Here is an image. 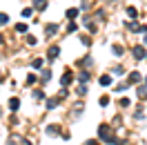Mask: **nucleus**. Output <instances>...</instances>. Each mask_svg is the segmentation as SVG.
<instances>
[{
    "instance_id": "1",
    "label": "nucleus",
    "mask_w": 147,
    "mask_h": 145,
    "mask_svg": "<svg viewBox=\"0 0 147 145\" xmlns=\"http://www.w3.org/2000/svg\"><path fill=\"white\" fill-rule=\"evenodd\" d=\"M131 51H134V58H136V60H143V58L147 56V54H145V47H143V45H136Z\"/></svg>"
},
{
    "instance_id": "2",
    "label": "nucleus",
    "mask_w": 147,
    "mask_h": 145,
    "mask_svg": "<svg viewBox=\"0 0 147 145\" xmlns=\"http://www.w3.org/2000/svg\"><path fill=\"white\" fill-rule=\"evenodd\" d=\"M98 134H100V138L109 141V136H111V127H109V125H100V127H98Z\"/></svg>"
},
{
    "instance_id": "3",
    "label": "nucleus",
    "mask_w": 147,
    "mask_h": 145,
    "mask_svg": "<svg viewBox=\"0 0 147 145\" xmlns=\"http://www.w3.org/2000/svg\"><path fill=\"white\" fill-rule=\"evenodd\" d=\"M71 78H74V72H65L63 78H60V85H63V87H67V85L71 83Z\"/></svg>"
},
{
    "instance_id": "4",
    "label": "nucleus",
    "mask_w": 147,
    "mask_h": 145,
    "mask_svg": "<svg viewBox=\"0 0 147 145\" xmlns=\"http://www.w3.org/2000/svg\"><path fill=\"white\" fill-rule=\"evenodd\" d=\"M100 85H102V87L111 85V76H109V74H102V76H100Z\"/></svg>"
},
{
    "instance_id": "5",
    "label": "nucleus",
    "mask_w": 147,
    "mask_h": 145,
    "mask_svg": "<svg viewBox=\"0 0 147 145\" xmlns=\"http://www.w3.org/2000/svg\"><path fill=\"white\" fill-rule=\"evenodd\" d=\"M9 109H11V112L20 109V100H18V98H11V100H9Z\"/></svg>"
},
{
    "instance_id": "6",
    "label": "nucleus",
    "mask_w": 147,
    "mask_h": 145,
    "mask_svg": "<svg viewBox=\"0 0 147 145\" xmlns=\"http://www.w3.org/2000/svg\"><path fill=\"white\" fill-rule=\"evenodd\" d=\"M56 31H58V25H47V27H45L47 36H51V34H56Z\"/></svg>"
},
{
    "instance_id": "7",
    "label": "nucleus",
    "mask_w": 147,
    "mask_h": 145,
    "mask_svg": "<svg viewBox=\"0 0 147 145\" xmlns=\"http://www.w3.org/2000/svg\"><path fill=\"white\" fill-rule=\"evenodd\" d=\"M60 56V47H51L49 49V58H58Z\"/></svg>"
},
{
    "instance_id": "8",
    "label": "nucleus",
    "mask_w": 147,
    "mask_h": 145,
    "mask_svg": "<svg viewBox=\"0 0 147 145\" xmlns=\"http://www.w3.org/2000/svg\"><path fill=\"white\" fill-rule=\"evenodd\" d=\"M67 18H69V20L78 18V9H67Z\"/></svg>"
},
{
    "instance_id": "9",
    "label": "nucleus",
    "mask_w": 147,
    "mask_h": 145,
    "mask_svg": "<svg viewBox=\"0 0 147 145\" xmlns=\"http://www.w3.org/2000/svg\"><path fill=\"white\" fill-rule=\"evenodd\" d=\"M138 81H140V74H138V72L129 74V83H138Z\"/></svg>"
},
{
    "instance_id": "10",
    "label": "nucleus",
    "mask_w": 147,
    "mask_h": 145,
    "mask_svg": "<svg viewBox=\"0 0 147 145\" xmlns=\"http://www.w3.org/2000/svg\"><path fill=\"white\" fill-rule=\"evenodd\" d=\"M56 107H58V100H56V98L47 100V109H56Z\"/></svg>"
},
{
    "instance_id": "11",
    "label": "nucleus",
    "mask_w": 147,
    "mask_h": 145,
    "mask_svg": "<svg viewBox=\"0 0 147 145\" xmlns=\"http://www.w3.org/2000/svg\"><path fill=\"white\" fill-rule=\"evenodd\" d=\"M58 132H60V129H58V125H49V127H47V134H51V136L58 134Z\"/></svg>"
},
{
    "instance_id": "12",
    "label": "nucleus",
    "mask_w": 147,
    "mask_h": 145,
    "mask_svg": "<svg viewBox=\"0 0 147 145\" xmlns=\"http://www.w3.org/2000/svg\"><path fill=\"white\" fill-rule=\"evenodd\" d=\"M45 7H47V0H40V2L36 0V9H38V11H42Z\"/></svg>"
},
{
    "instance_id": "13",
    "label": "nucleus",
    "mask_w": 147,
    "mask_h": 145,
    "mask_svg": "<svg viewBox=\"0 0 147 145\" xmlns=\"http://www.w3.org/2000/svg\"><path fill=\"white\" fill-rule=\"evenodd\" d=\"M34 98H36V100H42V98H45V91L36 89V91H34Z\"/></svg>"
},
{
    "instance_id": "14",
    "label": "nucleus",
    "mask_w": 147,
    "mask_h": 145,
    "mask_svg": "<svg viewBox=\"0 0 147 145\" xmlns=\"http://www.w3.org/2000/svg\"><path fill=\"white\" fill-rule=\"evenodd\" d=\"M16 31H18V34H25V31H27V25L18 22V25H16Z\"/></svg>"
},
{
    "instance_id": "15",
    "label": "nucleus",
    "mask_w": 147,
    "mask_h": 145,
    "mask_svg": "<svg viewBox=\"0 0 147 145\" xmlns=\"http://www.w3.org/2000/svg\"><path fill=\"white\" fill-rule=\"evenodd\" d=\"M78 78H80L83 83H87V81H89V72H80V74H78Z\"/></svg>"
},
{
    "instance_id": "16",
    "label": "nucleus",
    "mask_w": 147,
    "mask_h": 145,
    "mask_svg": "<svg viewBox=\"0 0 147 145\" xmlns=\"http://www.w3.org/2000/svg\"><path fill=\"white\" fill-rule=\"evenodd\" d=\"M111 49H114V56H123V47L120 45H114Z\"/></svg>"
},
{
    "instance_id": "17",
    "label": "nucleus",
    "mask_w": 147,
    "mask_h": 145,
    "mask_svg": "<svg viewBox=\"0 0 147 145\" xmlns=\"http://www.w3.org/2000/svg\"><path fill=\"white\" fill-rule=\"evenodd\" d=\"M9 22V16L7 14H0V25H7Z\"/></svg>"
},
{
    "instance_id": "18",
    "label": "nucleus",
    "mask_w": 147,
    "mask_h": 145,
    "mask_svg": "<svg viewBox=\"0 0 147 145\" xmlns=\"http://www.w3.org/2000/svg\"><path fill=\"white\" fill-rule=\"evenodd\" d=\"M127 16L129 18H136V9H134V7H127Z\"/></svg>"
},
{
    "instance_id": "19",
    "label": "nucleus",
    "mask_w": 147,
    "mask_h": 145,
    "mask_svg": "<svg viewBox=\"0 0 147 145\" xmlns=\"http://www.w3.org/2000/svg\"><path fill=\"white\" fill-rule=\"evenodd\" d=\"M100 105H102V107L109 105V96H100Z\"/></svg>"
},
{
    "instance_id": "20",
    "label": "nucleus",
    "mask_w": 147,
    "mask_h": 145,
    "mask_svg": "<svg viewBox=\"0 0 147 145\" xmlns=\"http://www.w3.org/2000/svg\"><path fill=\"white\" fill-rule=\"evenodd\" d=\"M27 83H29V85H31V83H36V74H29V76H27Z\"/></svg>"
},
{
    "instance_id": "21",
    "label": "nucleus",
    "mask_w": 147,
    "mask_h": 145,
    "mask_svg": "<svg viewBox=\"0 0 147 145\" xmlns=\"http://www.w3.org/2000/svg\"><path fill=\"white\" fill-rule=\"evenodd\" d=\"M120 105H123V107H129V105H131V100H129V98H123V100H120Z\"/></svg>"
},
{
    "instance_id": "22",
    "label": "nucleus",
    "mask_w": 147,
    "mask_h": 145,
    "mask_svg": "<svg viewBox=\"0 0 147 145\" xmlns=\"http://www.w3.org/2000/svg\"><path fill=\"white\" fill-rule=\"evenodd\" d=\"M34 67H36V69H40V67H42V60H40V58H36V60H34Z\"/></svg>"
},
{
    "instance_id": "23",
    "label": "nucleus",
    "mask_w": 147,
    "mask_h": 145,
    "mask_svg": "<svg viewBox=\"0 0 147 145\" xmlns=\"http://www.w3.org/2000/svg\"><path fill=\"white\" fill-rule=\"evenodd\" d=\"M36 43H38V40H36L34 36H29V38H27V45H36Z\"/></svg>"
},
{
    "instance_id": "24",
    "label": "nucleus",
    "mask_w": 147,
    "mask_h": 145,
    "mask_svg": "<svg viewBox=\"0 0 147 145\" xmlns=\"http://www.w3.org/2000/svg\"><path fill=\"white\" fill-rule=\"evenodd\" d=\"M22 16H25V18H29V16H31V9H29V7H27V9H22Z\"/></svg>"
},
{
    "instance_id": "25",
    "label": "nucleus",
    "mask_w": 147,
    "mask_h": 145,
    "mask_svg": "<svg viewBox=\"0 0 147 145\" xmlns=\"http://www.w3.org/2000/svg\"><path fill=\"white\" fill-rule=\"evenodd\" d=\"M76 91H78V94H80V96H83L85 91H87V87H85V85H80V87H78V89H76Z\"/></svg>"
},
{
    "instance_id": "26",
    "label": "nucleus",
    "mask_w": 147,
    "mask_h": 145,
    "mask_svg": "<svg viewBox=\"0 0 147 145\" xmlns=\"http://www.w3.org/2000/svg\"><path fill=\"white\" fill-rule=\"evenodd\" d=\"M83 145H96V141H87V143H83Z\"/></svg>"
},
{
    "instance_id": "27",
    "label": "nucleus",
    "mask_w": 147,
    "mask_h": 145,
    "mask_svg": "<svg viewBox=\"0 0 147 145\" xmlns=\"http://www.w3.org/2000/svg\"><path fill=\"white\" fill-rule=\"evenodd\" d=\"M2 78H5V76H2V74H0V83H2Z\"/></svg>"
},
{
    "instance_id": "28",
    "label": "nucleus",
    "mask_w": 147,
    "mask_h": 145,
    "mask_svg": "<svg viewBox=\"0 0 147 145\" xmlns=\"http://www.w3.org/2000/svg\"><path fill=\"white\" fill-rule=\"evenodd\" d=\"M145 45H147V34H145Z\"/></svg>"
}]
</instances>
